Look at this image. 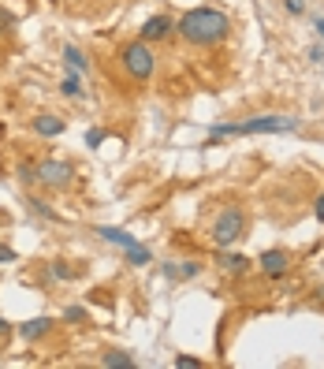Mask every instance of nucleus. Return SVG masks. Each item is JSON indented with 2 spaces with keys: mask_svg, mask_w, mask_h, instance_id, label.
<instances>
[{
  "mask_svg": "<svg viewBox=\"0 0 324 369\" xmlns=\"http://www.w3.org/2000/svg\"><path fill=\"white\" fill-rule=\"evenodd\" d=\"M19 183L34 187V183H38V164H19Z\"/></svg>",
  "mask_w": 324,
  "mask_h": 369,
  "instance_id": "nucleus-19",
  "label": "nucleus"
},
{
  "mask_svg": "<svg viewBox=\"0 0 324 369\" xmlns=\"http://www.w3.org/2000/svg\"><path fill=\"white\" fill-rule=\"evenodd\" d=\"M60 60L68 63L71 71H79V75H90V57L79 49V45H63V52H60Z\"/></svg>",
  "mask_w": 324,
  "mask_h": 369,
  "instance_id": "nucleus-11",
  "label": "nucleus"
},
{
  "mask_svg": "<svg viewBox=\"0 0 324 369\" xmlns=\"http://www.w3.org/2000/svg\"><path fill=\"white\" fill-rule=\"evenodd\" d=\"M4 343H8V339H0V355H4Z\"/></svg>",
  "mask_w": 324,
  "mask_h": 369,
  "instance_id": "nucleus-30",
  "label": "nucleus"
},
{
  "mask_svg": "<svg viewBox=\"0 0 324 369\" xmlns=\"http://www.w3.org/2000/svg\"><path fill=\"white\" fill-rule=\"evenodd\" d=\"M119 63H123V71L131 75V82H150L156 75V52L150 41H127L123 49H119Z\"/></svg>",
  "mask_w": 324,
  "mask_h": 369,
  "instance_id": "nucleus-3",
  "label": "nucleus"
},
{
  "mask_svg": "<svg viewBox=\"0 0 324 369\" xmlns=\"http://www.w3.org/2000/svg\"><path fill=\"white\" fill-rule=\"evenodd\" d=\"M209 239H212V246H216V250H231L239 239H246V213L239 206H224L216 213V220H212Z\"/></svg>",
  "mask_w": 324,
  "mask_h": 369,
  "instance_id": "nucleus-2",
  "label": "nucleus"
},
{
  "mask_svg": "<svg viewBox=\"0 0 324 369\" xmlns=\"http://www.w3.org/2000/svg\"><path fill=\"white\" fill-rule=\"evenodd\" d=\"M52 276H57V280H75V269H68V265H63V261H52V269H49Z\"/></svg>",
  "mask_w": 324,
  "mask_h": 369,
  "instance_id": "nucleus-21",
  "label": "nucleus"
},
{
  "mask_svg": "<svg viewBox=\"0 0 324 369\" xmlns=\"http://www.w3.org/2000/svg\"><path fill=\"white\" fill-rule=\"evenodd\" d=\"M30 127H34V134H41V138H60L63 131H68V123H63L60 116H52V112H38Z\"/></svg>",
  "mask_w": 324,
  "mask_h": 369,
  "instance_id": "nucleus-9",
  "label": "nucleus"
},
{
  "mask_svg": "<svg viewBox=\"0 0 324 369\" xmlns=\"http://www.w3.org/2000/svg\"><path fill=\"white\" fill-rule=\"evenodd\" d=\"M321 68H324V63H321Z\"/></svg>",
  "mask_w": 324,
  "mask_h": 369,
  "instance_id": "nucleus-31",
  "label": "nucleus"
},
{
  "mask_svg": "<svg viewBox=\"0 0 324 369\" xmlns=\"http://www.w3.org/2000/svg\"><path fill=\"white\" fill-rule=\"evenodd\" d=\"M257 265H261V272L268 276V280H280V276L291 272V254L287 250H265L261 257H257Z\"/></svg>",
  "mask_w": 324,
  "mask_h": 369,
  "instance_id": "nucleus-7",
  "label": "nucleus"
},
{
  "mask_svg": "<svg viewBox=\"0 0 324 369\" xmlns=\"http://www.w3.org/2000/svg\"><path fill=\"white\" fill-rule=\"evenodd\" d=\"M123 261L131 265V269H142V265H153V254H150V246H127L123 250Z\"/></svg>",
  "mask_w": 324,
  "mask_h": 369,
  "instance_id": "nucleus-14",
  "label": "nucleus"
},
{
  "mask_svg": "<svg viewBox=\"0 0 324 369\" xmlns=\"http://www.w3.org/2000/svg\"><path fill=\"white\" fill-rule=\"evenodd\" d=\"M313 217H317L321 224H324V190H321L317 198H313Z\"/></svg>",
  "mask_w": 324,
  "mask_h": 369,
  "instance_id": "nucleus-25",
  "label": "nucleus"
},
{
  "mask_svg": "<svg viewBox=\"0 0 324 369\" xmlns=\"http://www.w3.org/2000/svg\"><path fill=\"white\" fill-rule=\"evenodd\" d=\"M60 94H63V97H71V101H79V97H82L79 71H71V75H63V79H60Z\"/></svg>",
  "mask_w": 324,
  "mask_h": 369,
  "instance_id": "nucleus-17",
  "label": "nucleus"
},
{
  "mask_svg": "<svg viewBox=\"0 0 324 369\" xmlns=\"http://www.w3.org/2000/svg\"><path fill=\"white\" fill-rule=\"evenodd\" d=\"M0 261H15V250H12V246H8V243H0Z\"/></svg>",
  "mask_w": 324,
  "mask_h": 369,
  "instance_id": "nucleus-26",
  "label": "nucleus"
},
{
  "mask_svg": "<svg viewBox=\"0 0 324 369\" xmlns=\"http://www.w3.org/2000/svg\"><path fill=\"white\" fill-rule=\"evenodd\" d=\"M294 127H298V116H254L246 123H235V134H280Z\"/></svg>",
  "mask_w": 324,
  "mask_h": 369,
  "instance_id": "nucleus-5",
  "label": "nucleus"
},
{
  "mask_svg": "<svg viewBox=\"0 0 324 369\" xmlns=\"http://www.w3.org/2000/svg\"><path fill=\"white\" fill-rule=\"evenodd\" d=\"M283 8H287L291 15H302V12H305V0H283Z\"/></svg>",
  "mask_w": 324,
  "mask_h": 369,
  "instance_id": "nucleus-24",
  "label": "nucleus"
},
{
  "mask_svg": "<svg viewBox=\"0 0 324 369\" xmlns=\"http://www.w3.org/2000/svg\"><path fill=\"white\" fill-rule=\"evenodd\" d=\"M310 60H313V63H324V45H313V49H310Z\"/></svg>",
  "mask_w": 324,
  "mask_h": 369,
  "instance_id": "nucleus-27",
  "label": "nucleus"
},
{
  "mask_svg": "<svg viewBox=\"0 0 324 369\" xmlns=\"http://www.w3.org/2000/svg\"><path fill=\"white\" fill-rule=\"evenodd\" d=\"M175 369H201V358H190V355H175Z\"/></svg>",
  "mask_w": 324,
  "mask_h": 369,
  "instance_id": "nucleus-23",
  "label": "nucleus"
},
{
  "mask_svg": "<svg viewBox=\"0 0 324 369\" xmlns=\"http://www.w3.org/2000/svg\"><path fill=\"white\" fill-rule=\"evenodd\" d=\"M94 235H101L105 243L119 246V250H127V246H138V239L131 232H123V228H94Z\"/></svg>",
  "mask_w": 324,
  "mask_h": 369,
  "instance_id": "nucleus-12",
  "label": "nucleus"
},
{
  "mask_svg": "<svg viewBox=\"0 0 324 369\" xmlns=\"http://www.w3.org/2000/svg\"><path fill=\"white\" fill-rule=\"evenodd\" d=\"M38 183L45 190H68L75 183V168H71V161L45 157V161H38Z\"/></svg>",
  "mask_w": 324,
  "mask_h": 369,
  "instance_id": "nucleus-4",
  "label": "nucleus"
},
{
  "mask_svg": "<svg viewBox=\"0 0 324 369\" xmlns=\"http://www.w3.org/2000/svg\"><path fill=\"white\" fill-rule=\"evenodd\" d=\"M12 332H15V328H12V321H4V317H0V339H8Z\"/></svg>",
  "mask_w": 324,
  "mask_h": 369,
  "instance_id": "nucleus-28",
  "label": "nucleus"
},
{
  "mask_svg": "<svg viewBox=\"0 0 324 369\" xmlns=\"http://www.w3.org/2000/svg\"><path fill=\"white\" fill-rule=\"evenodd\" d=\"M313 26H317V34H321V38H324V15H321V19H317V23H313Z\"/></svg>",
  "mask_w": 324,
  "mask_h": 369,
  "instance_id": "nucleus-29",
  "label": "nucleus"
},
{
  "mask_svg": "<svg viewBox=\"0 0 324 369\" xmlns=\"http://www.w3.org/2000/svg\"><path fill=\"white\" fill-rule=\"evenodd\" d=\"M101 366H105V369H134V358L131 355H127V350H108V355L105 358H101Z\"/></svg>",
  "mask_w": 324,
  "mask_h": 369,
  "instance_id": "nucleus-16",
  "label": "nucleus"
},
{
  "mask_svg": "<svg viewBox=\"0 0 324 369\" xmlns=\"http://www.w3.org/2000/svg\"><path fill=\"white\" fill-rule=\"evenodd\" d=\"M105 138H108L105 127H90V131H86V146H90V150H101V146H105Z\"/></svg>",
  "mask_w": 324,
  "mask_h": 369,
  "instance_id": "nucleus-18",
  "label": "nucleus"
},
{
  "mask_svg": "<svg viewBox=\"0 0 324 369\" xmlns=\"http://www.w3.org/2000/svg\"><path fill=\"white\" fill-rule=\"evenodd\" d=\"M175 30H179L190 45L212 49V45L227 41V34H231V19H227L224 12H220V8L201 4V8H190V12H183V15H179V23H175Z\"/></svg>",
  "mask_w": 324,
  "mask_h": 369,
  "instance_id": "nucleus-1",
  "label": "nucleus"
},
{
  "mask_svg": "<svg viewBox=\"0 0 324 369\" xmlns=\"http://www.w3.org/2000/svg\"><path fill=\"white\" fill-rule=\"evenodd\" d=\"M161 272L164 280H194V276H201V261H168Z\"/></svg>",
  "mask_w": 324,
  "mask_h": 369,
  "instance_id": "nucleus-10",
  "label": "nucleus"
},
{
  "mask_svg": "<svg viewBox=\"0 0 324 369\" xmlns=\"http://www.w3.org/2000/svg\"><path fill=\"white\" fill-rule=\"evenodd\" d=\"M220 269L227 276H243L250 269V257L246 254H231V250H220Z\"/></svg>",
  "mask_w": 324,
  "mask_h": 369,
  "instance_id": "nucleus-13",
  "label": "nucleus"
},
{
  "mask_svg": "<svg viewBox=\"0 0 324 369\" xmlns=\"http://www.w3.org/2000/svg\"><path fill=\"white\" fill-rule=\"evenodd\" d=\"M15 30V15L8 8H0V34H12Z\"/></svg>",
  "mask_w": 324,
  "mask_h": 369,
  "instance_id": "nucleus-22",
  "label": "nucleus"
},
{
  "mask_svg": "<svg viewBox=\"0 0 324 369\" xmlns=\"http://www.w3.org/2000/svg\"><path fill=\"white\" fill-rule=\"evenodd\" d=\"M86 317H90V313L82 306H68V310H63V321H68V325H82Z\"/></svg>",
  "mask_w": 324,
  "mask_h": 369,
  "instance_id": "nucleus-20",
  "label": "nucleus"
},
{
  "mask_svg": "<svg viewBox=\"0 0 324 369\" xmlns=\"http://www.w3.org/2000/svg\"><path fill=\"white\" fill-rule=\"evenodd\" d=\"M52 328H57V321H52V317H30V321H23L15 332H19L26 343H38V339L52 336Z\"/></svg>",
  "mask_w": 324,
  "mask_h": 369,
  "instance_id": "nucleus-8",
  "label": "nucleus"
},
{
  "mask_svg": "<svg viewBox=\"0 0 324 369\" xmlns=\"http://www.w3.org/2000/svg\"><path fill=\"white\" fill-rule=\"evenodd\" d=\"M175 34V19L172 15H150V19L142 23V30H138V38L142 41H164V38H172Z\"/></svg>",
  "mask_w": 324,
  "mask_h": 369,
  "instance_id": "nucleus-6",
  "label": "nucleus"
},
{
  "mask_svg": "<svg viewBox=\"0 0 324 369\" xmlns=\"http://www.w3.org/2000/svg\"><path fill=\"white\" fill-rule=\"evenodd\" d=\"M26 209H30L34 217H41V220H60V213H57V209H52L45 198H34V195H30V198H26Z\"/></svg>",
  "mask_w": 324,
  "mask_h": 369,
  "instance_id": "nucleus-15",
  "label": "nucleus"
}]
</instances>
